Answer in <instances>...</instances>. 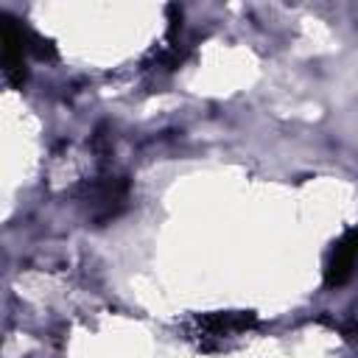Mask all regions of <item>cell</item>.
I'll return each instance as SVG.
<instances>
[{"instance_id":"6da1fadb","label":"cell","mask_w":358,"mask_h":358,"mask_svg":"<svg viewBox=\"0 0 358 358\" xmlns=\"http://www.w3.org/2000/svg\"><path fill=\"white\" fill-rule=\"evenodd\" d=\"M255 324V316L252 313H210V316H201L196 322V330L193 336L199 338V347L207 350V341L210 338H229L246 327Z\"/></svg>"},{"instance_id":"7a4b0ae2","label":"cell","mask_w":358,"mask_h":358,"mask_svg":"<svg viewBox=\"0 0 358 358\" xmlns=\"http://www.w3.org/2000/svg\"><path fill=\"white\" fill-rule=\"evenodd\" d=\"M358 260V227L350 229L333 249L330 263H327V285H338L350 277V271L355 268Z\"/></svg>"}]
</instances>
